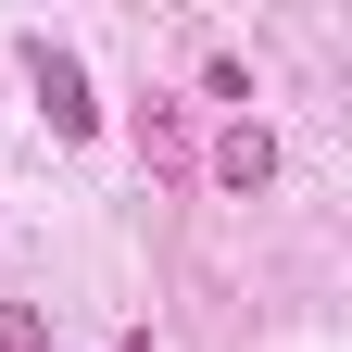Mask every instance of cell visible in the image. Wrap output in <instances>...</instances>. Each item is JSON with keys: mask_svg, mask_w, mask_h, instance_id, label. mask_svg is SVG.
<instances>
[{"mask_svg": "<svg viewBox=\"0 0 352 352\" xmlns=\"http://www.w3.org/2000/svg\"><path fill=\"white\" fill-rule=\"evenodd\" d=\"M264 176H277V139H264V126L239 113V126H227V139H214V189H239V201H252V189H264Z\"/></svg>", "mask_w": 352, "mask_h": 352, "instance_id": "obj_2", "label": "cell"}, {"mask_svg": "<svg viewBox=\"0 0 352 352\" xmlns=\"http://www.w3.org/2000/svg\"><path fill=\"white\" fill-rule=\"evenodd\" d=\"M25 76H38V101H51V139H88V126H101V101H88V76H76L63 38H25Z\"/></svg>", "mask_w": 352, "mask_h": 352, "instance_id": "obj_1", "label": "cell"}, {"mask_svg": "<svg viewBox=\"0 0 352 352\" xmlns=\"http://www.w3.org/2000/svg\"><path fill=\"white\" fill-rule=\"evenodd\" d=\"M0 352H51V315L38 302H0Z\"/></svg>", "mask_w": 352, "mask_h": 352, "instance_id": "obj_3", "label": "cell"}, {"mask_svg": "<svg viewBox=\"0 0 352 352\" xmlns=\"http://www.w3.org/2000/svg\"><path fill=\"white\" fill-rule=\"evenodd\" d=\"M113 352H151V340H113Z\"/></svg>", "mask_w": 352, "mask_h": 352, "instance_id": "obj_4", "label": "cell"}]
</instances>
